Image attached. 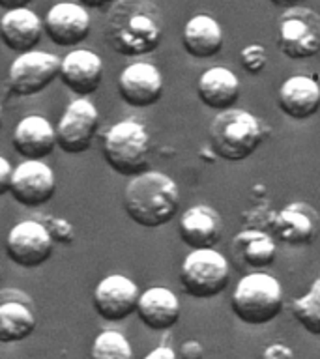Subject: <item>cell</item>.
<instances>
[{
	"label": "cell",
	"mask_w": 320,
	"mask_h": 359,
	"mask_svg": "<svg viewBox=\"0 0 320 359\" xmlns=\"http://www.w3.org/2000/svg\"><path fill=\"white\" fill-rule=\"evenodd\" d=\"M62 60L53 53L28 50L11 62L8 84L11 92L22 97L41 94L56 77H60Z\"/></svg>",
	"instance_id": "obj_9"
},
{
	"label": "cell",
	"mask_w": 320,
	"mask_h": 359,
	"mask_svg": "<svg viewBox=\"0 0 320 359\" xmlns=\"http://www.w3.org/2000/svg\"><path fill=\"white\" fill-rule=\"evenodd\" d=\"M36 314L27 302L4 299L0 303V342H21L36 331Z\"/></svg>",
	"instance_id": "obj_24"
},
{
	"label": "cell",
	"mask_w": 320,
	"mask_h": 359,
	"mask_svg": "<svg viewBox=\"0 0 320 359\" xmlns=\"http://www.w3.org/2000/svg\"><path fill=\"white\" fill-rule=\"evenodd\" d=\"M55 240L47 224L27 219L17 223L6 238V255L11 262L25 269H36L44 266L53 255Z\"/></svg>",
	"instance_id": "obj_10"
},
{
	"label": "cell",
	"mask_w": 320,
	"mask_h": 359,
	"mask_svg": "<svg viewBox=\"0 0 320 359\" xmlns=\"http://www.w3.org/2000/svg\"><path fill=\"white\" fill-rule=\"evenodd\" d=\"M103 79V60L88 49H73L62 58L60 81L79 97L94 94Z\"/></svg>",
	"instance_id": "obj_15"
},
{
	"label": "cell",
	"mask_w": 320,
	"mask_h": 359,
	"mask_svg": "<svg viewBox=\"0 0 320 359\" xmlns=\"http://www.w3.org/2000/svg\"><path fill=\"white\" fill-rule=\"evenodd\" d=\"M11 144L19 156L25 159H39L51 156L58 142H56V128L45 116L39 114H28L21 118L13 128Z\"/></svg>",
	"instance_id": "obj_16"
},
{
	"label": "cell",
	"mask_w": 320,
	"mask_h": 359,
	"mask_svg": "<svg viewBox=\"0 0 320 359\" xmlns=\"http://www.w3.org/2000/svg\"><path fill=\"white\" fill-rule=\"evenodd\" d=\"M230 264L215 249H191L180 266L182 290L193 299H212L227 290Z\"/></svg>",
	"instance_id": "obj_6"
},
{
	"label": "cell",
	"mask_w": 320,
	"mask_h": 359,
	"mask_svg": "<svg viewBox=\"0 0 320 359\" xmlns=\"http://www.w3.org/2000/svg\"><path fill=\"white\" fill-rule=\"evenodd\" d=\"M45 224H47V229H49L51 236H53V240L55 241H60V243H72L73 238H75V230H73V226L67 223L66 219L47 217Z\"/></svg>",
	"instance_id": "obj_29"
},
{
	"label": "cell",
	"mask_w": 320,
	"mask_h": 359,
	"mask_svg": "<svg viewBox=\"0 0 320 359\" xmlns=\"http://www.w3.org/2000/svg\"><path fill=\"white\" fill-rule=\"evenodd\" d=\"M165 32L161 10L150 0H116L107 13L103 38L122 56H145L159 47Z\"/></svg>",
	"instance_id": "obj_1"
},
{
	"label": "cell",
	"mask_w": 320,
	"mask_h": 359,
	"mask_svg": "<svg viewBox=\"0 0 320 359\" xmlns=\"http://www.w3.org/2000/svg\"><path fill=\"white\" fill-rule=\"evenodd\" d=\"M114 2H116V0H79V4H83L84 8H95V10H98V8H105V6H109V4H114Z\"/></svg>",
	"instance_id": "obj_35"
},
{
	"label": "cell",
	"mask_w": 320,
	"mask_h": 359,
	"mask_svg": "<svg viewBox=\"0 0 320 359\" xmlns=\"http://www.w3.org/2000/svg\"><path fill=\"white\" fill-rule=\"evenodd\" d=\"M152 156V137L145 123L126 118L109 128L103 137V157L120 176L135 178L148 170Z\"/></svg>",
	"instance_id": "obj_3"
},
{
	"label": "cell",
	"mask_w": 320,
	"mask_h": 359,
	"mask_svg": "<svg viewBox=\"0 0 320 359\" xmlns=\"http://www.w3.org/2000/svg\"><path fill=\"white\" fill-rule=\"evenodd\" d=\"M47 38L58 47H75L90 36L92 21L86 8L77 2H58L44 19Z\"/></svg>",
	"instance_id": "obj_14"
},
{
	"label": "cell",
	"mask_w": 320,
	"mask_h": 359,
	"mask_svg": "<svg viewBox=\"0 0 320 359\" xmlns=\"http://www.w3.org/2000/svg\"><path fill=\"white\" fill-rule=\"evenodd\" d=\"M292 314L307 333L320 335V277L311 283L303 296L292 302Z\"/></svg>",
	"instance_id": "obj_26"
},
{
	"label": "cell",
	"mask_w": 320,
	"mask_h": 359,
	"mask_svg": "<svg viewBox=\"0 0 320 359\" xmlns=\"http://www.w3.org/2000/svg\"><path fill=\"white\" fill-rule=\"evenodd\" d=\"M180 355L176 352H174L173 348L171 346H165V344H161V346L154 348L152 352H148L142 359H178Z\"/></svg>",
	"instance_id": "obj_33"
},
{
	"label": "cell",
	"mask_w": 320,
	"mask_h": 359,
	"mask_svg": "<svg viewBox=\"0 0 320 359\" xmlns=\"http://www.w3.org/2000/svg\"><path fill=\"white\" fill-rule=\"evenodd\" d=\"M56 178L53 168L39 159H25L15 167L10 195L27 208H39L53 198Z\"/></svg>",
	"instance_id": "obj_13"
},
{
	"label": "cell",
	"mask_w": 320,
	"mask_h": 359,
	"mask_svg": "<svg viewBox=\"0 0 320 359\" xmlns=\"http://www.w3.org/2000/svg\"><path fill=\"white\" fill-rule=\"evenodd\" d=\"M122 204L135 224L142 229H159L178 213L180 187L167 174L146 170L129 180Z\"/></svg>",
	"instance_id": "obj_2"
},
{
	"label": "cell",
	"mask_w": 320,
	"mask_h": 359,
	"mask_svg": "<svg viewBox=\"0 0 320 359\" xmlns=\"http://www.w3.org/2000/svg\"><path fill=\"white\" fill-rule=\"evenodd\" d=\"M90 359H135L133 348L120 331L107 330L90 346Z\"/></svg>",
	"instance_id": "obj_27"
},
{
	"label": "cell",
	"mask_w": 320,
	"mask_h": 359,
	"mask_svg": "<svg viewBox=\"0 0 320 359\" xmlns=\"http://www.w3.org/2000/svg\"><path fill=\"white\" fill-rule=\"evenodd\" d=\"M264 140V126L255 114L241 109H227L215 114L210 126L213 154L225 161H246Z\"/></svg>",
	"instance_id": "obj_4"
},
{
	"label": "cell",
	"mask_w": 320,
	"mask_h": 359,
	"mask_svg": "<svg viewBox=\"0 0 320 359\" xmlns=\"http://www.w3.org/2000/svg\"><path fill=\"white\" fill-rule=\"evenodd\" d=\"M283 286L274 275L253 271L241 277L230 296V309L236 318L247 325L274 322L283 311Z\"/></svg>",
	"instance_id": "obj_5"
},
{
	"label": "cell",
	"mask_w": 320,
	"mask_h": 359,
	"mask_svg": "<svg viewBox=\"0 0 320 359\" xmlns=\"http://www.w3.org/2000/svg\"><path fill=\"white\" fill-rule=\"evenodd\" d=\"M44 21L30 8L6 11L0 19L2 43L13 53H28L39 43L44 36Z\"/></svg>",
	"instance_id": "obj_22"
},
{
	"label": "cell",
	"mask_w": 320,
	"mask_h": 359,
	"mask_svg": "<svg viewBox=\"0 0 320 359\" xmlns=\"http://www.w3.org/2000/svg\"><path fill=\"white\" fill-rule=\"evenodd\" d=\"M139 297L140 292L135 280L126 275L112 273L95 285L92 302L101 318L107 322H120L128 318L129 314L137 313Z\"/></svg>",
	"instance_id": "obj_11"
},
{
	"label": "cell",
	"mask_w": 320,
	"mask_h": 359,
	"mask_svg": "<svg viewBox=\"0 0 320 359\" xmlns=\"http://www.w3.org/2000/svg\"><path fill=\"white\" fill-rule=\"evenodd\" d=\"M277 49L291 60H307L320 53V13L296 6L288 8L277 22Z\"/></svg>",
	"instance_id": "obj_7"
},
{
	"label": "cell",
	"mask_w": 320,
	"mask_h": 359,
	"mask_svg": "<svg viewBox=\"0 0 320 359\" xmlns=\"http://www.w3.org/2000/svg\"><path fill=\"white\" fill-rule=\"evenodd\" d=\"M32 0H0V6L4 8L6 11L17 10V8H27Z\"/></svg>",
	"instance_id": "obj_34"
},
{
	"label": "cell",
	"mask_w": 320,
	"mask_h": 359,
	"mask_svg": "<svg viewBox=\"0 0 320 359\" xmlns=\"http://www.w3.org/2000/svg\"><path fill=\"white\" fill-rule=\"evenodd\" d=\"M165 81L161 72L150 62H133L118 75V94L126 105L146 109L161 100Z\"/></svg>",
	"instance_id": "obj_12"
},
{
	"label": "cell",
	"mask_w": 320,
	"mask_h": 359,
	"mask_svg": "<svg viewBox=\"0 0 320 359\" xmlns=\"http://www.w3.org/2000/svg\"><path fill=\"white\" fill-rule=\"evenodd\" d=\"M272 226L275 238L286 245H307L316 234L319 213L305 202H292L275 213Z\"/></svg>",
	"instance_id": "obj_19"
},
{
	"label": "cell",
	"mask_w": 320,
	"mask_h": 359,
	"mask_svg": "<svg viewBox=\"0 0 320 359\" xmlns=\"http://www.w3.org/2000/svg\"><path fill=\"white\" fill-rule=\"evenodd\" d=\"M100 128V112L86 97H77L66 107L56 123V142L64 154L79 156L90 150Z\"/></svg>",
	"instance_id": "obj_8"
},
{
	"label": "cell",
	"mask_w": 320,
	"mask_h": 359,
	"mask_svg": "<svg viewBox=\"0 0 320 359\" xmlns=\"http://www.w3.org/2000/svg\"><path fill=\"white\" fill-rule=\"evenodd\" d=\"M272 4L279 6V8H285V10H288V8H296V6H302L303 0H269Z\"/></svg>",
	"instance_id": "obj_36"
},
{
	"label": "cell",
	"mask_w": 320,
	"mask_h": 359,
	"mask_svg": "<svg viewBox=\"0 0 320 359\" xmlns=\"http://www.w3.org/2000/svg\"><path fill=\"white\" fill-rule=\"evenodd\" d=\"M223 28L212 15L199 13L185 22L182 30V45L185 53L196 60L212 58L223 49Z\"/></svg>",
	"instance_id": "obj_23"
},
{
	"label": "cell",
	"mask_w": 320,
	"mask_h": 359,
	"mask_svg": "<svg viewBox=\"0 0 320 359\" xmlns=\"http://www.w3.org/2000/svg\"><path fill=\"white\" fill-rule=\"evenodd\" d=\"M234 251L241 257V260L253 269L269 268L277 257V247L274 238L262 230H244L234 236L232 241Z\"/></svg>",
	"instance_id": "obj_25"
},
{
	"label": "cell",
	"mask_w": 320,
	"mask_h": 359,
	"mask_svg": "<svg viewBox=\"0 0 320 359\" xmlns=\"http://www.w3.org/2000/svg\"><path fill=\"white\" fill-rule=\"evenodd\" d=\"M277 105L292 120H309L320 109V84L309 75H292L279 86Z\"/></svg>",
	"instance_id": "obj_18"
},
{
	"label": "cell",
	"mask_w": 320,
	"mask_h": 359,
	"mask_svg": "<svg viewBox=\"0 0 320 359\" xmlns=\"http://www.w3.org/2000/svg\"><path fill=\"white\" fill-rule=\"evenodd\" d=\"M260 359H296V355H294L291 346H286L283 342H274V344L264 348Z\"/></svg>",
	"instance_id": "obj_30"
},
{
	"label": "cell",
	"mask_w": 320,
	"mask_h": 359,
	"mask_svg": "<svg viewBox=\"0 0 320 359\" xmlns=\"http://www.w3.org/2000/svg\"><path fill=\"white\" fill-rule=\"evenodd\" d=\"M13 174H15V168L11 167V163L6 157H0V195H8L11 191Z\"/></svg>",
	"instance_id": "obj_31"
},
{
	"label": "cell",
	"mask_w": 320,
	"mask_h": 359,
	"mask_svg": "<svg viewBox=\"0 0 320 359\" xmlns=\"http://www.w3.org/2000/svg\"><path fill=\"white\" fill-rule=\"evenodd\" d=\"M182 307L173 290L165 286H152L140 292L137 316L152 331H168L178 324Z\"/></svg>",
	"instance_id": "obj_20"
},
{
	"label": "cell",
	"mask_w": 320,
	"mask_h": 359,
	"mask_svg": "<svg viewBox=\"0 0 320 359\" xmlns=\"http://www.w3.org/2000/svg\"><path fill=\"white\" fill-rule=\"evenodd\" d=\"M196 94L202 105H206L208 109L218 112L234 109L241 94L240 79L227 67H210L206 72H202L196 81Z\"/></svg>",
	"instance_id": "obj_21"
},
{
	"label": "cell",
	"mask_w": 320,
	"mask_h": 359,
	"mask_svg": "<svg viewBox=\"0 0 320 359\" xmlns=\"http://www.w3.org/2000/svg\"><path fill=\"white\" fill-rule=\"evenodd\" d=\"M178 234L191 249H213L223 234V221L212 206L196 204L182 213Z\"/></svg>",
	"instance_id": "obj_17"
},
{
	"label": "cell",
	"mask_w": 320,
	"mask_h": 359,
	"mask_svg": "<svg viewBox=\"0 0 320 359\" xmlns=\"http://www.w3.org/2000/svg\"><path fill=\"white\" fill-rule=\"evenodd\" d=\"M240 62L249 75H260L266 64H268V55H266V49H264L262 45H246L240 50Z\"/></svg>",
	"instance_id": "obj_28"
},
{
	"label": "cell",
	"mask_w": 320,
	"mask_h": 359,
	"mask_svg": "<svg viewBox=\"0 0 320 359\" xmlns=\"http://www.w3.org/2000/svg\"><path fill=\"white\" fill-rule=\"evenodd\" d=\"M180 359H202L204 358V348L199 341H185L180 346Z\"/></svg>",
	"instance_id": "obj_32"
}]
</instances>
